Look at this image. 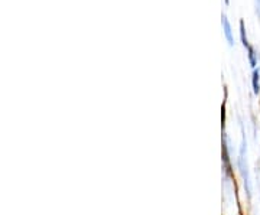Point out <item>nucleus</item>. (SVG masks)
<instances>
[{"label": "nucleus", "mask_w": 260, "mask_h": 215, "mask_svg": "<svg viewBox=\"0 0 260 215\" xmlns=\"http://www.w3.org/2000/svg\"><path fill=\"white\" fill-rule=\"evenodd\" d=\"M247 56H249V62H250L251 68L256 69L259 66V55H257V52H256V49H254L253 45L247 48Z\"/></svg>", "instance_id": "5"}, {"label": "nucleus", "mask_w": 260, "mask_h": 215, "mask_svg": "<svg viewBox=\"0 0 260 215\" xmlns=\"http://www.w3.org/2000/svg\"><path fill=\"white\" fill-rule=\"evenodd\" d=\"M221 23H223V30H224V35L227 38V42H229V45L233 47L234 45V35H233V29L232 25H230V22H229V19L225 15L221 16Z\"/></svg>", "instance_id": "3"}, {"label": "nucleus", "mask_w": 260, "mask_h": 215, "mask_svg": "<svg viewBox=\"0 0 260 215\" xmlns=\"http://www.w3.org/2000/svg\"><path fill=\"white\" fill-rule=\"evenodd\" d=\"M256 13L260 18V0H256Z\"/></svg>", "instance_id": "7"}, {"label": "nucleus", "mask_w": 260, "mask_h": 215, "mask_svg": "<svg viewBox=\"0 0 260 215\" xmlns=\"http://www.w3.org/2000/svg\"><path fill=\"white\" fill-rule=\"evenodd\" d=\"M240 39H242L243 47L246 48V49L250 47L249 38H247V33H246V26H244V22L243 20H240Z\"/></svg>", "instance_id": "6"}, {"label": "nucleus", "mask_w": 260, "mask_h": 215, "mask_svg": "<svg viewBox=\"0 0 260 215\" xmlns=\"http://www.w3.org/2000/svg\"><path fill=\"white\" fill-rule=\"evenodd\" d=\"M242 133H243V139H242V145H240L239 159H237V166H239V170H240V173H242L243 184H244V189H246L247 198L250 199L251 182H250V173H249V166H247V141H246V137H244V130H243V127H242Z\"/></svg>", "instance_id": "1"}, {"label": "nucleus", "mask_w": 260, "mask_h": 215, "mask_svg": "<svg viewBox=\"0 0 260 215\" xmlns=\"http://www.w3.org/2000/svg\"><path fill=\"white\" fill-rule=\"evenodd\" d=\"M223 169H224V176L225 179L232 178L233 170H232V160H230V150H229V140L225 136V131L223 130Z\"/></svg>", "instance_id": "2"}, {"label": "nucleus", "mask_w": 260, "mask_h": 215, "mask_svg": "<svg viewBox=\"0 0 260 215\" xmlns=\"http://www.w3.org/2000/svg\"><path fill=\"white\" fill-rule=\"evenodd\" d=\"M251 88H253V93L256 95L260 94V66H257L256 69H253V74H251Z\"/></svg>", "instance_id": "4"}]
</instances>
